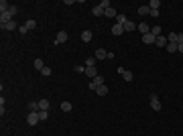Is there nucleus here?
I'll use <instances>...</instances> for the list:
<instances>
[{
    "label": "nucleus",
    "instance_id": "f257e3e1",
    "mask_svg": "<svg viewBox=\"0 0 183 136\" xmlns=\"http://www.w3.org/2000/svg\"><path fill=\"white\" fill-rule=\"evenodd\" d=\"M14 14H16V6H10V8H8L6 12H2V14H0V24H6V23H10Z\"/></svg>",
    "mask_w": 183,
    "mask_h": 136
},
{
    "label": "nucleus",
    "instance_id": "dca6fc26",
    "mask_svg": "<svg viewBox=\"0 0 183 136\" xmlns=\"http://www.w3.org/2000/svg\"><path fill=\"white\" fill-rule=\"evenodd\" d=\"M92 14H94V16H102V14H104V8L98 4V6H94V8H92Z\"/></svg>",
    "mask_w": 183,
    "mask_h": 136
},
{
    "label": "nucleus",
    "instance_id": "a211bd4d",
    "mask_svg": "<svg viewBox=\"0 0 183 136\" xmlns=\"http://www.w3.org/2000/svg\"><path fill=\"white\" fill-rule=\"evenodd\" d=\"M104 16L114 18V16H116V8H112V6H110V8H106V10H104Z\"/></svg>",
    "mask_w": 183,
    "mask_h": 136
},
{
    "label": "nucleus",
    "instance_id": "9b49d317",
    "mask_svg": "<svg viewBox=\"0 0 183 136\" xmlns=\"http://www.w3.org/2000/svg\"><path fill=\"white\" fill-rule=\"evenodd\" d=\"M122 33H124V26H122V24H114V26H112V35H114V37H120Z\"/></svg>",
    "mask_w": 183,
    "mask_h": 136
},
{
    "label": "nucleus",
    "instance_id": "39448f33",
    "mask_svg": "<svg viewBox=\"0 0 183 136\" xmlns=\"http://www.w3.org/2000/svg\"><path fill=\"white\" fill-rule=\"evenodd\" d=\"M155 41H157V37H155L153 33H147V35H142V43H145V45H153Z\"/></svg>",
    "mask_w": 183,
    "mask_h": 136
},
{
    "label": "nucleus",
    "instance_id": "cd10ccee",
    "mask_svg": "<svg viewBox=\"0 0 183 136\" xmlns=\"http://www.w3.org/2000/svg\"><path fill=\"white\" fill-rule=\"evenodd\" d=\"M71 108H73V106L69 102H61V110H63V112H71Z\"/></svg>",
    "mask_w": 183,
    "mask_h": 136
},
{
    "label": "nucleus",
    "instance_id": "6e6552de",
    "mask_svg": "<svg viewBox=\"0 0 183 136\" xmlns=\"http://www.w3.org/2000/svg\"><path fill=\"white\" fill-rule=\"evenodd\" d=\"M0 29H2V31H16L18 24L14 23V21H10V23H6V24H0Z\"/></svg>",
    "mask_w": 183,
    "mask_h": 136
},
{
    "label": "nucleus",
    "instance_id": "1a4fd4ad",
    "mask_svg": "<svg viewBox=\"0 0 183 136\" xmlns=\"http://www.w3.org/2000/svg\"><path fill=\"white\" fill-rule=\"evenodd\" d=\"M92 37H94V33H92L90 29H86V31L81 33V41H83V43H90V41H92Z\"/></svg>",
    "mask_w": 183,
    "mask_h": 136
},
{
    "label": "nucleus",
    "instance_id": "473e14b6",
    "mask_svg": "<svg viewBox=\"0 0 183 136\" xmlns=\"http://www.w3.org/2000/svg\"><path fill=\"white\" fill-rule=\"evenodd\" d=\"M100 6H102L104 10H106V8H110L112 4H110V0H102V2H100Z\"/></svg>",
    "mask_w": 183,
    "mask_h": 136
},
{
    "label": "nucleus",
    "instance_id": "412c9836",
    "mask_svg": "<svg viewBox=\"0 0 183 136\" xmlns=\"http://www.w3.org/2000/svg\"><path fill=\"white\" fill-rule=\"evenodd\" d=\"M29 112H41V108H39V102H31V104H29Z\"/></svg>",
    "mask_w": 183,
    "mask_h": 136
},
{
    "label": "nucleus",
    "instance_id": "72a5a7b5",
    "mask_svg": "<svg viewBox=\"0 0 183 136\" xmlns=\"http://www.w3.org/2000/svg\"><path fill=\"white\" fill-rule=\"evenodd\" d=\"M18 31H21V35L29 33V29H27V24H21V26H18Z\"/></svg>",
    "mask_w": 183,
    "mask_h": 136
},
{
    "label": "nucleus",
    "instance_id": "aec40b11",
    "mask_svg": "<svg viewBox=\"0 0 183 136\" xmlns=\"http://www.w3.org/2000/svg\"><path fill=\"white\" fill-rule=\"evenodd\" d=\"M159 6H161V0H151V2H149L151 10H159Z\"/></svg>",
    "mask_w": 183,
    "mask_h": 136
},
{
    "label": "nucleus",
    "instance_id": "c756f323",
    "mask_svg": "<svg viewBox=\"0 0 183 136\" xmlns=\"http://www.w3.org/2000/svg\"><path fill=\"white\" fill-rule=\"evenodd\" d=\"M41 73H43V75H45V77H49V75H51V73H53V69H51V67H47V65H45V69H43V71H41Z\"/></svg>",
    "mask_w": 183,
    "mask_h": 136
},
{
    "label": "nucleus",
    "instance_id": "f3484780",
    "mask_svg": "<svg viewBox=\"0 0 183 136\" xmlns=\"http://www.w3.org/2000/svg\"><path fill=\"white\" fill-rule=\"evenodd\" d=\"M138 14H140V16H147V14H151L149 4H147V6H138Z\"/></svg>",
    "mask_w": 183,
    "mask_h": 136
},
{
    "label": "nucleus",
    "instance_id": "c85d7f7f",
    "mask_svg": "<svg viewBox=\"0 0 183 136\" xmlns=\"http://www.w3.org/2000/svg\"><path fill=\"white\" fill-rule=\"evenodd\" d=\"M151 33L155 35V37H161V26H159V24H155V26L151 29Z\"/></svg>",
    "mask_w": 183,
    "mask_h": 136
},
{
    "label": "nucleus",
    "instance_id": "a878e982",
    "mask_svg": "<svg viewBox=\"0 0 183 136\" xmlns=\"http://www.w3.org/2000/svg\"><path fill=\"white\" fill-rule=\"evenodd\" d=\"M86 67H96V57H88L86 59Z\"/></svg>",
    "mask_w": 183,
    "mask_h": 136
},
{
    "label": "nucleus",
    "instance_id": "2eb2a0df",
    "mask_svg": "<svg viewBox=\"0 0 183 136\" xmlns=\"http://www.w3.org/2000/svg\"><path fill=\"white\" fill-rule=\"evenodd\" d=\"M39 108L49 112V108H51V102H49V100H39Z\"/></svg>",
    "mask_w": 183,
    "mask_h": 136
},
{
    "label": "nucleus",
    "instance_id": "c9c22d12",
    "mask_svg": "<svg viewBox=\"0 0 183 136\" xmlns=\"http://www.w3.org/2000/svg\"><path fill=\"white\" fill-rule=\"evenodd\" d=\"M177 51H179V53H183V43H179V47H177Z\"/></svg>",
    "mask_w": 183,
    "mask_h": 136
},
{
    "label": "nucleus",
    "instance_id": "20e7f679",
    "mask_svg": "<svg viewBox=\"0 0 183 136\" xmlns=\"http://www.w3.org/2000/svg\"><path fill=\"white\" fill-rule=\"evenodd\" d=\"M118 73L124 77V81H132L134 79V75H132V71H126L124 67H118Z\"/></svg>",
    "mask_w": 183,
    "mask_h": 136
},
{
    "label": "nucleus",
    "instance_id": "5701e85b",
    "mask_svg": "<svg viewBox=\"0 0 183 136\" xmlns=\"http://www.w3.org/2000/svg\"><path fill=\"white\" fill-rule=\"evenodd\" d=\"M24 24H27V29H29V31H33L35 26H37V21H35V18H29Z\"/></svg>",
    "mask_w": 183,
    "mask_h": 136
},
{
    "label": "nucleus",
    "instance_id": "423d86ee",
    "mask_svg": "<svg viewBox=\"0 0 183 136\" xmlns=\"http://www.w3.org/2000/svg\"><path fill=\"white\" fill-rule=\"evenodd\" d=\"M151 108H153L155 112H159V110H161V102H159V98H157L155 93L151 96Z\"/></svg>",
    "mask_w": 183,
    "mask_h": 136
},
{
    "label": "nucleus",
    "instance_id": "2f4dec72",
    "mask_svg": "<svg viewBox=\"0 0 183 136\" xmlns=\"http://www.w3.org/2000/svg\"><path fill=\"white\" fill-rule=\"evenodd\" d=\"M39 118H41V120H47V118H49V112H47V110H41V112H39Z\"/></svg>",
    "mask_w": 183,
    "mask_h": 136
},
{
    "label": "nucleus",
    "instance_id": "b1692460",
    "mask_svg": "<svg viewBox=\"0 0 183 136\" xmlns=\"http://www.w3.org/2000/svg\"><path fill=\"white\" fill-rule=\"evenodd\" d=\"M177 43H167V51H169V53H177Z\"/></svg>",
    "mask_w": 183,
    "mask_h": 136
},
{
    "label": "nucleus",
    "instance_id": "f8f14e48",
    "mask_svg": "<svg viewBox=\"0 0 183 136\" xmlns=\"http://www.w3.org/2000/svg\"><path fill=\"white\" fill-rule=\"evenodd\" d=\"M86 75H88L90 79H94V77L100 75V73H98V69H96V67H86Z\"/></svg>",
    "mask_w": 183,
    "mask_h": 136
},
{
    "label": "nucleus",
    "instance_id": "7ed1b4c3",
    "mask_svg": "<svg viewBox=\"0 0 183 136\" xmlns=\"http://www.w3.org/2000/svg\"><path fill=\"white\" fill-rule=\"evenodd\" d=\"M37 122H41L39 112H29V116H27V124H29V126H35Z\"/></svg>",
    "mask_w": 183,
    "mask_h": 136
},
{
    "label": "nucleus",
    "instance_id": "f03ea898",
    "mask_svg": "<svg viewBox=\"0 0 183 136\" xmlns=\"http://www.w3.org/2000/svg\"><path fill=\"white\" fill-rule=\"evenodd\" d=\"M100 85H104V77H102V75H96V77H94V79L88 83V87H90V90H94V91L98 90Z\"/></svg>",
    "mask_w": 183,
    "mask_h": 136
},
{
    "label": "nucleus",
    "instance_id": "f704fd0d",
    "mask_svg": "<svg viewBox=\"0 0 183 136\" xmlns=\"http://www.w3.org/2000/svg\"><path fill=\"white\" fill-rule=\"evenodd\" d=\"M177 43H183V33H177Z\"/></svg>",
    "mask_w": 183,
    "mask_h": 136
},
{
    "label": "nucleus",
    "instance_id": "393cba45",
    "mask_svg": "<svg viewBox=\"0 0 183 136\" xmlns=\"http://www.w3.org/2000/svg\"><path fill=\"white\" fill-rule=\"evenodd\" d=\"M96 93H98V96L102 98V96H106V93H108V87H106V85H100V87L96 90Z\"/></svg>",
    "mask_w": 183,
    "mask_h": 136
},
{
    "label": "nucleus",
    "instance_id": "0eeeda50",
    "mask_svg": "<svg viewBox=\"0 0 183 136\" xmlns=\"http://www.w3.org/2000/svg\"><path fill=\"white\" fill-rule=\"evenodd\" d=\"M67 39H69V37H67V33H65V31H59L57 37H55V43H57V45H61V43H65Z\"/></svg>",
    "mask_w": 183,
    "mask_h": 136
},
{
    "label": "nucleus",
    "instance_id": "bb28decb",
    "mask_svg": "<svg viewBox=\"0 0 183 136\" xmlns=\"http://www.w3.org/2000/svg\"><path fill=\"white\" fill-rule=\"evenodd\" d=\"M128 18H126L124 14H116V24H124Z\"/></svg>",
    "mask_w": 183,
    "mask_h": 136
},
{
    "label": "nucleus",
    "instance_id": "9d476101",
    "mask_svg": "<svg viewBox=\"0 0 183 136\" xmlns=\"http://www.w3.org/2000/svg\"><path fill=\"white\" fill-rule=\"evenodd\" d=\"M167 43H169V41H167V37H165V35L157 37V41H155V45H157V47H167Z\"/></svg>",
    "mask_w": 183,
    "mask_h": 136
},
{
    "label": "nucleus",
    "instance_id": "7c9ffc66",
    "mask_svg": "<svg viewBox=\"0 0 183 136\" xmlns=\"http://www.w3.org/2000/svg\"><path fill=\"white\" fill-rule=\"evenodd\" d=\"M73 71H75V73H86V67H83V65H75Z\"/></svg>",
    "mask_w": 183,
    "mask_h": 136
},
{
    "label": "nucleus",
    "instance_id": "4468645a",
    "mask_svg": "<svg viewBox=\"0 0 183 136\" xmlns=\"http://www.w3.org/2000/svg\"><path fill=\"white\" fill-rule=\"evenodd\" d=\"M96 59H108V51H104V49H96Z\"/></svg>",
    "mask_w": 183,
    "mask_h": 136
},
{
    "label": "nucleus",
    "instance_id": "ddd939ff",
    "mask_svg": "<svg viewBox=\"0 0 183 136\" xmlns=\"http://www.w3.org/2000/svg\"><path fill=\"white\" fill-rule=\"evenodd\" d=\"M137 29H138V31H140V33H142V35L151 33V26H149V23H140V24H138V26H137Z\"/></svg>",
    "mask_w": 183,
    "mask_h": 136
},
{
    "label": "nucleus",
    "instance_id": "6ab92c4d",
    "mask_svg": "<svg viewBox=\"0 0 183 136\" xmlns=\"http://www.w3.org/2000/svg\"><path fill=\"white\" fill-rule=\"evenodd\" d=\"M35 69H37V71H43V69H45L43 59H35Z\"/></svg>",
    "mask_w": 183,
    "mask_h": 136
},
{
    "label": "nucleus",
    "instance_id": "4be33fe9",
    "mask_svg": "<svg viewBox=\"0 0 183 136\" xmlns=\"http://www.w3.org/2000/svg\"><path fill=\"white\" fill-rule=\"evenodd\" d=\"M122 26H124V31H128V33H130V31H134V23H132V21H126Z\"/></svg>",
    "mask_w": 183,
    "mask_h": 136
}]
</instances>
